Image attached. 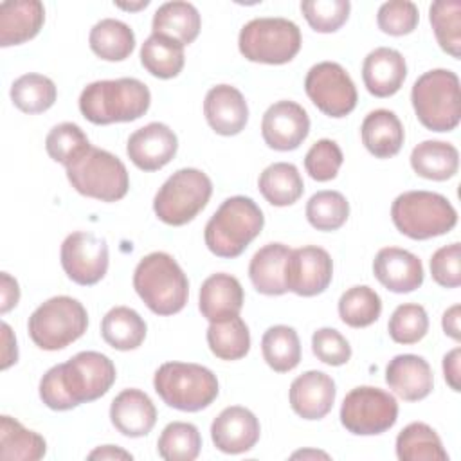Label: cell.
Here are the masks:
<instances>
[{
	"label": "cell",
	"mask_w": 461,
	"mask_h": 461,
	"mask_svg": "<svg viewBox=\"0 0 461 461\" xmlns=\"http://www.w3.org/2000/svg\"><path fill=\"white\" fill-rule=\"evenodd\" d=\"M113 362L99 351H81L52 366L40 380V398L52 411H70L104 396L115 382Z\"/></svg>",
	"instance_id": "1"
},
{
	"label": "cell",
	"mask_w": 461,
	"mask_h": 461,
	"mask_svg": "<svg viewBox=\"0 0 461 461\" xmlns=\"http://www.w3.org/2000/svg\"><path fill=\"white\" fill-rule=\"evenodd\" d=\"M149 103V88L135 77L94 81L79 95V110L92 124L137 121L148 112Z\"/></svg>",
	"instance_id": "2"
},
{
	"label": "cell",
	"mask_w": 461,
	"mask_h": 461,
	"mask_svg": "<svg viewBox=\"0 0 461 461\" xmlns=\"http://www.w3.org/2000/svg\"><path fill=\"white\" fill-rule=\"evenodd\" d=\"M265 216L259 205L249 196H230L221 202L209 218L203 240L218 258H238L261 232Z\"/></svg>",
	"instance_id": "3"
},
{
	"label": "cell",
	"mask_w": 461,
	"mask_h": 461,
	"mask_svg": "<svg viewBox=\"0 0 461 461\" xmlns=\"http://www.w3.org/2000/svg\"><path fill=\"white\" fill-rule=\"evenodd\" d=\"M133 288L157 315L178 313L189 297L187 276L166 252H151L139 261L133 272Z\"/></svg>",
	"instance_id": "4"
},
{
	"label": "cell",
	"mask_w": 461,
	"mask_h": 461,
	"mask_svg": "<svg viewBox=\"0 0 461 461\" xmlns=\"http://www.w3.org/2000/svg\"><path fill=\"white\" fill-rule=\"evenodd\" d=\"M411 101L418 121L432 131H452L461 119L459 77L447 68L421 74L411 90Z\"/></svg>",
	"instance_id": "5"
},
{
	"label": "cell",
	"mask_w": 461,
	"mask_h": 461,
	"mask_svg": "<svg viewBox=\"0 0 461 461\" xmlns=\"http://www.w3.org/2000/svg\"><path fill=\"white\" fill-rule=\"evenodd\" d=\"M394 227L411 240H430L450 232L457 212L447 196L432 191H405L391 205Z\"/></svg>",
	"instance_id": "6"
},
{
	"label": "cell",
	"mask_w": 461,
	"mask_h": 461,
	"mask_svg": "<svg viewBox=\"0 0 461 461\" xmlns=\"http://www.w3.org/2000/svg\"><path fill=\"white\" fill-rule=\"evenodd\" d=\"M153 387L162 402L184 412H198L218 396L216 375L191 362H166L153 376Z\"/></svg>",
	"instance_id": "7"
},
{
	"label": "cell",
	"mask_w": 461,
	"mask_h": 461,
	"mask_svg": "<svg viewBox=\"0 0 461 461\" xmlns=\"http://www.w3.org/2000/svg\"><path fill=\"white\" fill-rule=\"evenodd\" d=\"M70 185L83 196L101 202H117L130 189V176L124 162L113 153L90 146L67 167Z\"/></svg>",
	"instance_id": "8"
},
{
	"label": "cell",
	"mask_w": 461,
	"mask_h": 461,
	"mask_svg": "<svg viewBox=\"0 0 461 461\" xmlns=\"http://www.w3.org/2000/svg\"><path fill=\"white\" fill-rule=\"evenodd\" d=\"M88 328L85 306L68 295H56L41 303L29 317L27 331L31 340L45 349L58 351L76 342Z\"/></svg>",
	"instance_id": "9"
},
{
	"label": "cell",
	"mask_w": 461,
	"mask_h": 461,
	"mask_svg": "<svg viewBox=\"0 0 461 461\" xmlns=\"http://www.w3.org/2000/svg\"><path fill=\"white\" fill-rule=\"evenodd\" d=\"M238 47L249 61L285 65L301 50V31L297 23L286 18H254L241 27Z\"/></svg>",
	"instance_id": "10"
},
{
	"label": "cell",
	"mask_w": 461,
	"mask_h": 461,
	"mask_svg": "<svg viewBox=\"0 0 461 461\" xmlns=\"http://www.w3.org/2000/svg\"><path fill=\"white\" fill-rule=\"evenodd\" d=\"M211 194V178L196 167H184L160 185L153 198V211L160 221L180 227L203 211Z\"/></svg>",
	"instance_id": "11"
},
{
	"label": "cell",
	"mask_w": 461,
	"mask_h": 461,
	"mask_svg": "<svg viewBox=\"0 0 461 461\" xmlns=\"http://www.w3.org/2000/svg\"><path fill=\"white\" fill-rule=\"evenodd\" d=\"M398 420V402L380 387L358 385L340 405L342 427L357 436H375L389 430Z\"/></svg>",
	"instance_id": "12"
},
{
	"label": "cell",
	"mask_w": 461,
	"mask_h": 461,
	"mask_svg": "<svg viewBox=\"0 0 461 461\" xmlns=\"http://www.w3.org/2000/svg\"><path fill=\"white\" fill-rule=\"evenodd\" d=\"M304 90L310 101L328 117L340 119L357 106V86L346 68L335 61L313 65L304 77Z\"/></svg>",
	"instance_id": "13"
},
{
	"label": "cell",
	"mask_w": 461,
	"mask_h": 461,
	"mask_svg": "<svg viewBox=\"0 0 461 461\" xmlns=\"http://www.w3.org/2000/svg\"><path fill=\"white\" fill-rule=\"evenodd\" d=\"M59 258L67 277L81 286L99 283L108 270V245L92 232L68 234L61 243Z\"/></svg>",
	"instance_id": "14"
},
{
	"label": "cell",
	"mask_w": 461,
	"mask_h": 461,
	"mask_svg": "<svg viewBox=\"0 0 461 461\" xmlns=\"http://www.w3.org/2000/svg\"><path fill=\"white\" fill-rule=\"evenodd\" d=\"M333 277V261L328 250L317 245H306L290 250L285 265L286 290L301 297L322 294Z\"/></svg>",
	"instance_id": "15"
},
{
	"label": "cell",
	"mask_w": 461,
	"mask_h": 461,
	"mask_svg": "<svg viewBox=\"0 0 461 461\" xmlns=\"http://www.w3.org/2000/svg\"><path fill=\"white\" fill-rule=\"evenodd\" d=\"M310 133V117L295 101H277L267 108L261 119V137L276 151H292Z\"/></svg>",
	"instance_id": "16"
},
{
	"label": "cell",
	"mask_w": 461,
	"mask_h": 461,
	"mask_svg": "<svg viewBox=\"0 0 461 461\" xmlns=\"http://www.w3.org/2000/svg\"><path fill=\"white\" fill-rule=\"evenodd\" d=\"M178 149L175 131L164 122H149L135 130L126 144L130 160L142 171H157L169 164Z\"/></svg>",
	"instance_id": "17"
},
{
	"label": "cell",
	"mask_w": 461,
	"mask_h": 461,
	"mask_svg": "<svg viewBox=\"0 0 461 461\" xmlns=\"http://www.w3.org/2000/svg\"><path fill=\"white\" fill-rule=\"evenodd\" d=\"M261 434L256 414L241 405L225 407L211 425L214 447L225 454H243L256 447Z\"/></svg>",
	"instance_id": "18"
},
{
	"label": "cell",
	"mask_w": 461,
	"mask_h": 461,
	"mask_svg": "<svg viewBox=\"0 0 461 461\" xmlns=\"http://www.w3.org/2000/svg\"><path fill=\"white\" fill-rule=\"evenodd\" d=\"M373 274L387 290L409 294L423 283V265L418 256L405 249L384 247L373 259Z\"/></svg>",
	"instance_id": "19"
},
{
	"label": "cell",
	"mask_w": 461,
	"mask_h": 461,
	"mask_svg": "<svg viewBox=\"0 0 461 461\" xmlns=\"http://www.w3.org/2000/svg\"><path fill=\"white\" fill-rule=\"evenodd\" d=\"M337 389L330 375L322 371H306L299 375L288 391V400L297 416L303 420L324 418L335 403Z\"/></svg>",
	"instance_id": "20"
},
{
	"label": "cell",
	"mask_w": 461,
	"mask_h": 461,
	"mask_svg": "<svg viewBox=\"0 0 461 461\" xmlns=\"http://www.w3.org/2000/svg\"><path fill=\"white\" fill-rule=\"evenodd\" d=\"M207 124L218 135H238L249 121V106L243 94L230 85L212 86L203 99Z\"/></svg>",
	"instance_id": "21"
},
{
	"label": "cell",
	"mask_w": 461,
	"mask_h": 461,
	"mask_svg": "<svg viewBox=\"0 0 461 461\" xmlns=\"http://www.w3.org/2000/svg\"><path fill=\"white\" fill-rule=\"evenodd\" d=\"M407 77L405 58L389 47L371 50L362 63V81L367 92L375 97L394 95Z\"/></svg>",
	"instance_id": "22"
},
{
	"label": "cell",
	"mask_w": 461,
	"mask_h": 461,
	"mask_svg": "<svg viewBox=\"0 0 461 461\" xmlns=\"http://www.w3.org/2000/svg\"><path fill=\"white\" fill-rule=\"evenodd\" d=\"M385 382L402 400L418 402L430 394L434 376L429 362L412 353L396 355L385 367Z\"/></svg>",
	"instance_id": "23"
},
{
	"label": "cell",
	"mask_w": 461,
	"mask_h": 461,
	"mask_svg": "<svg viewBox=\"0 0 461 461\" xmlns=\"http://www.w3.org/2000/svg\"><path fill=\"white\" fill-rule=\"evenodd\" d=\"M110 421L122 436L142 438L155 427L157 409L144 391L124 389L112 400Z\"/></svg>",
	"instance_id": "24"
},
{
	"label": "cell",
	"mask_w": 461,
	"mask_h": 461,
	"mask_svg": "<svg viewBox=\"0 0 461 461\" xmlns=\"http://www.w3.org/2000/svg\"><path fill=\"white\" fill-rule=\"evenodd\" d=\"M243 299L241 283L230 274L218 272L202 283L198 308L209 322H216L240 315Z\"/></svg>",
	"instance_id": "25"
},
{
	"label": "cell",
	"mask_w": 461,
	"mask_h": 461,
	"mask_svg": "<svg viewBox=\"0 0 461 461\" xmlns=\"http://www.w3.org/2000/svg\"><path fill=\"white\" fill-rule=\"evenodd\" d=\"M45 7L40 0L0 4V45L11 47L32 40L43 27Z\"/></svg>",
	"instance_id": "26"
},
{
	"label": "cell",
	"mask_w": 461,
	"mask_h": 461,
	"mask_svg": "<svg viewBox=\"0 0 461 461\" xmlns=\"http://www.w3.org/2000/svg\"><path fill=\"white\" fill-rule=\"evenodd\" d=\"M360 137L362 144L371 155L376 158H389L402 149L405 131L394 112L378 108L364 117Z\"/></svg>",
	"instance_id": "27"
},
{
	"label": "cell",
	"mask_w": 461,
	"mask_h": 461,
	"mask_svg": "<svg viewBox=\"0 0 461 461\" xmlns=\"http://www.w3.org/2000/svg\"><path fill=\"white\" fill-rule=\"evenodd\" d=\"M290 256V249L285 243H267L261 247L249 263V277L254 288L263 295H283L285 265Z\"/></svg>",
	"instance_id": "28"
},
{
	"label": "cell",
	"mask_w": 461,
	"mask_h": 461,
	"mask_svg": "<svg viewBox=\"0 0 461 461\" xmlns=\"http://www.w3.org/2000/svg\"><path fill=\"white\" fill-rule=\"evenodd\" d=\"M200 27L202 18L198 9L182 0L162 4L151 20V34L167 36L182 45L193 43L200 34Z\"/></svg>",
	"instance_id": "29"
},
{
	"label": "cell",
	"mask_w": 461,
	"mask_h": 461,
	"mask_svg": "<svg viewBox=\"0 0 461 461\" xmlns=\"http://www.w3.org/2000/svg\"><path fill=\"white\" fill-rule=\"evenodd\" d=\"M411 167L418 176L443 182L457 173L459 151L450 142L423 140L411 151Z\"/></svg>",
	"instance_id": "30"
},
{
	"label": "cell",
	"mask_w": 461,
	"mask_h": 461,
	"mask_svg": "<svg viewBox=\"0 0 461 461\" xmlns=\"http://www.w3.org/2000/svg\"><path fill=\"white\" fill-rule=\"evenodd\" d=\"M258 187L268 203L276 207H286L303 196L304 182L294 164L274 162L259 175Z\"/></svg>",
	"instance_id": "31"
},
{
	"label": "cell",
	"mask_w": 461,
	"mask_h": 461,
	"mask_svg": "<svg viewBox=\"0 0 461 461\" xmlns=\"http://www.w3.org/2000/svg\"><path fill=\"white\" fill-rule=\"evenodd\" d=\"M101 337L113 349H137L146 339V322L133 308L115 306L101 321Z\"/></svg>",
	"instance_id": "32"
},
{
	"label": "cell",
	"mask_w": 461,
	"mask_h": 461,
	"mask_svg": "<svg viewBox=\"0 0 461 461\" xmlns=\"http://www.w3.org/2000/svg\"><path fill=\"white\" fill-rule=\"evenodd\" d=\"M43 436L25 429L18 420L4 414L0 418V459L4 461H38L45 456Z\"/></svg>",
	"instance_id": "33"
},
{
	"label": "cell",
	"mask_w": 461,
	"mask_h": 461,
	"mask_svg": "<svg viewBox=\"0 0 461 461\" xmlns=\"http://www.w3.org/2000/svg\"><path fill=\"white\" fill-rule=\"evenodd\" d=\"M396 456L400 461H448L439 436L423 421H412L400 430Z\"/></svg>",
	"instance_id": "34"
},
{
	"label": "cell",
	"mask_w": 461,
	"mask_h": 461,
	"mask_svg": "<svg viewBox=\"0 0 461 461\" xmlns=\"http://www.w3.org/2000/svg\"><path fill=\"white\" fill-rule=\"evenodd\" d=\"M90 49L104 61H122L135 49V34L128 23L104 18L97 22L88 34Z\"/></svg>",
	"instance_id": "35"
},
{
	"label": "cell",
	"mask_w": 461,
	"mask_h": 461,
	"mask_svg": "<svg viewBox=\"0 0 461 461\" xmlns=\"http://www.w3.org/2000/svg\"><path fill=\"white\" fill-rule=\"evenodd\" d=\"M140 63L158 79L176 77L185 63L184 45L167 36L151 34L140 47Z\"/></svg>",
	"instance_id": "36"
},
{
	"label": "cell",
	"mask_w": 461,
	"mask_h": 461,
	"mask_svg": "<svg viewBox=\"0 0 461 461\" xmlns=\"http://www.w3.org/2000/svg\"><path fill=\"white\" fill-rule=\"evenodd\" d=\"M207 344L220 360H240L250 349V333L245 321L236 315L211 322L207 328Z\"/></svg>",
	"instance_id": "37"
},
{
	"label": "cell",
	"mask_w": 461,
	"mask_h": 461,
	"mask_svg": "<svg viewBox=\"0 0 461 461\" xmlns=\"http://www.w3.org/2000/svg\"><path fill=\"white\" fill-rule=\"evenodd\" d=\"M265 362L276 373H288L301 362V342L294 328L285 324L270 326L261 337Z\"/></svg>",
	"instance_id": "38"
},
{
	"label": "cell",
	"mask_w": 461,
	"mask_h": 461,
	"mask_svg": "<svg viewBox=\"0 0 461 461\" xmlns=\"http://www.w3.org/2000/svg\"><path fill=\"white\" fill-rule=\"evenodd\" d=\"M56 97L54 81L43 74H23L11 85V101L23 113H41L54 104Z\"/></svg>",
	"instance_id": "39"
},
{
	"label": "cell",
	"mask_w": 461,
	"mask_h": 461,
	"mask_svg": "<svg viewBox=\"0 0 461 461\" xmlns=\"http://www.w3.org/2000/svg\"><path fill=\"white\" fill-rule=\"evenodd\" d=\"M382 313L380 295L367 285L348 288L339 299V317L351 328H366L378 321Z\"/></svg>",
	"instance_id": "40"
},
{
	"label": "cell",
	"mask_w": 461,
	"mask_h": 461,
	"mask_svg": "<svg viewBox=\"0 0 461 461\" xmlns=\"http://www.w3.org/2000/svg\"><path fill=\"white\" fill-rule=\"evenodd\" d=\"M429 20L439 47L459 59L461 56V2L438 0L429 7Z\"/></svg>",
	"instance_id": "41"
},
{
	"label": "cell",
	"mask_w": 461,
	"mask_h": 461,
	"mask_svg": "<svg viewBox=\"0 0 461 461\" xmlns=\"http://www.w3.org/2000/svg\"><path fill=\"white\" fill-rule=\"evenodd\" d=\"M202 448V436L193 423L171 421L158 436L157 450L166 461H193Z\"/></svg>",
	"instance_id": "42"
},
{
	"label": "cell",
	"mask_w": 461,
	"mask_h": 461,
	"mask_svg": "<svg viewBox=\"0 0 461 461\" xmlns=\"http://www.w3.org/2000/svg\"><path fill=\"white\" fill-rule=\"evenodd\" d=\"M349 216V203L339 191H317L306 203V220L317 230H337Z\"/></svg>",
	"instance_id": "43"
},
{
	"label": "cell",
	"mask_w": 461,
	"mask_h": 461,
	"mask_svg": "<svg viewBox=\"0 0 461 461\" xmlns=\"http://www.w3.org/2000/svg\"><path fill=\"white\" fill-rule=\"evenodd\" d=\"M90 146L86 133L74 122H59L45 137V149L49 157L65 167Z\"/></svg>",
	"instance_id": "44"
},
{
	"label": "cell",
	"mask_w": 461,
	"mask_h": 461,
	"mask_svg": "<svg viewBox=\"0 0 461 461\" xmlns=\"http://www.w3.org/2000/svg\"><path fill=\"white\" fill-rule=\"evenodd\" d=\"M389 337L398 344H416L429 331V317L421 304L405 303L396 306L387 324Z\"/></svg>",
	"instance_id": "45"
},
{
	"label": "cell",
	"mask_w": 461,
	"mask_h": 461,
	"mask_svg": "<svg viewBox=\"0 0 461 461\" xmlns=\"http://www.w3.org/2000/svg\"><path fill=\"white\" fill-rule=\"evenodd\" d=\"M351 4L348 0H304L301 13L308 25L317 32H335L349 18Z\"/></svg>",
	"instance_id": "46"
},
{
	"label": "cell",
	"mask_w": 461,
	"mask_h": 461,
	"mask_svg": "<svg viewBox=\"0 0 461 461\" xmlns=\"http://www.w3.org/2000/svg\"><path fill=\"white\" fill-rule=\"evenodd\" d=\"M344 162L342 149L331 139H321L308 149L304 157L306 173L317 182L333 180Z\"/></svg>",
	"instance_id": "47"
},
{
	"label": "cell",
	"mask_w": 461,
	"mask_h": 461,
	"mask_svg": "<svg viewBox=\"0 0 461 461\" xmlns=\"http://www.w3.org/2000/svg\"><path fill=\"white\" fill-rule=\"evenodd\" d=\"M420 22V13L414 2L391 0L380 5L376 13V23L382 32L391 36L411 34Z\"/></svg>",
	"instance_id": "48"
},
{
	"label": "cell",
	"mask_w": 461,
	"mask_h": 461,
	"mask_svg": "<svg viewBox=\"0 0 461 461\" xmlns=\"http://www.w3.org/2000/svg\"><path fill=\"white\" fill-rule=\"evenodd\" d=\"M313 355L328 366H344L351 358V346L335 328H319L312 335Z\"/></svg>",
	"instance_id": "49"
},
{
	"label": "cell",
	"mask_w": 461,
	"mask_h": 461,
	"mask_svg": "<svg viewBox=\"0 0 461 461\" xmlns=\"http://www.w3.org/2000/svg\"><path fill=\"white\" fill-rule=\"evenodd\" d=\"M432 279L443 288L461 285V245L457 241L438 249L430 258Z\"/></svg>",
	"instance_id": "50"
},
{
	"label": "cell",
	"mask_w": 461,
	"mask_h": 461,
	"mask_svg": "<svg viewBox=\"0 0 461 461\" xmlns=\"http://www.w3.org/2000/svg\"><path fill=\"white\" fill-rule=\"evenodd\" d=\"M0 313H7L9 310H13L18 301H20V288H18V281L14 277H11L7 272L0 274Z\"/></svg>",
	"instance_id": "51"
},
{
	"label": "cell",
	"mask_w": 461,
	"mask_h": 461,
	"mask_svg": "<svg viewBox=\"0 0 461 461\" xmlns=\"http://www.w3.org/2000/svg\"><path fill=\"white\" fill-rule=\"evenodd\" d=\"M459 366H461V349L454 348L443 357V375H445V380L450 385V389L456 391V393L461 391V384H459L461 369H459Z\"/></svg>",
	"instance_id": "52"
},
{
	"label": "cell",
	"mask_w": 461,
	"mask_h": 461,
	"mask_svg": "<svg viewBox=\"0 0 461 461\" xmlns=\"http://www.w3.org/2000/svg\"><path fill=\"white\" fill-rule=\"evenodd\" d=\"M2 369H7L9 366L16 364L18 360V348H16V339L9 328L7 322H2Z\"/></svg>",
	"instance_id": "53"
},
{
	"label": "cell",
	"mask_w": 461,
	"mask_h": 461,
	"mask_svg": "<svg viewBox=\"0 0 461 461\" xmlns=\"http://www.w3.org/2000/svg\"><path fill=\"white\" fill-rule=\"evenodd\" d=\"M459 312H461V306L459 304H454L450 306L445 313H443V319H441V324H443V330L445 333L454 339L456 342L461 340V328H459Z\"/></svg>",
	"instance_id": "54"
},
{
	"label": "cell",
	"mask_w": 461,
	"mask_h": 461,
	"mask_svg": "<svg viewBox=\"0 0 461 461\" xmlns=\"http://www.w3.org/2000/svg\"><path fill=\"white\" fill-rule=\"evenodd\" d=\"M133 456L126 450H122L121 447H113V445H103L97 447L95 450H92L88 454V459H131Z\"/></svg>",
	"instance_id": "55"
},
{
	"label": "cell",
	"mask_w": 461,
	"mask_h": 461,
	"mask_svg": "<svg viewBox=\"0 0 461 461\" xmlns=\"http://www.w3.org/2000/svg\"><path fill=\"white\" fill-rule=\"evenodd\" d=\"M117 7H121V9H124V11H139V9H144V7H148L149 5V0H140V2H137V4H124V2H113Z\"/></svg>",
	"instance_id": "56"
},
{
	"label": "cell",
	"mask_w": 461,
	"mask_h": 461,
	"mask_svg": "<svg viewBox=\"0 0 461 461\" xmlns=\"http://www.w3.org/2000/svg\"><path fill=\"white\" fill-rule=\"evenodd\" d=\"M308 456H312V457H328V454H324V452H310V450L292 454V457H308Z\"/></svg>",
	"instance_id": "57"
}]
</instances>
